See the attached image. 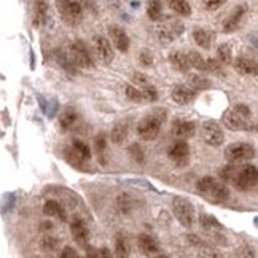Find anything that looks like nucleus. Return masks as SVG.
<instances>
[{"instance_id": "1", "label": "nucleus", "mask_w": 258, "mask_h": 258, "mask_svg": "<svg viewBox=\"0 0 258 258\" xmlns=\"http://www.w3.org/2000/svg\"><path fill=\"white\" fill-rule=\"evenodd\" d=\"M196 188L204 198H207V200L214 203H223L230 198L228 186L225 183L215 180L214 177H203L201 180H198Z\"/></svg>"}, {"instance_id": "2", "label": "nucleus", "mask_w": 258, "mask_h": 258, "mask_svg": "<svg viewBox=\"0 0 258 258\" xmlns=\"http://www.w3.org/2000/svg\"><path fill=\"white\" fill-rule=\"evenodd\" d=\"M164 120H166V112L163 108H156L153 113L142 118L141 123L137 124V134L144 141H153L160 134V129Z\"/></svg>"}, {"instance_id": "3", "label": "nucleus", "mask_w": 258, "mask_h": 258, "mask_svg": "<svg viewBox=\"0 0 258 258\" xmlns=\"http://www.w3.org/2000/svg\"><path fill=\"white\" fill-rule=\"evenodd\" d=\"M233 183L236 188H239L242 191L252 190V188H258V169L252 164H245L237 167V172Z\"/></svg>"}, {"instance_id": "4", "label": "nucleus", "mask_w": 258, "mask_h": 258, "mask_svg": "<svg viewBox=\"0 0 258 258\" xmlns=\"http://www.w3.org/2000/svg\"><path fill=\"white\" fill-rule=\"evenodd\" d=\"M172 211H174V215L177 217V220L180 222L182 226L185 228H191L193 223H195V209L191 203L185 200V198H174L172 201Z\"/></svg>"}, {"instance_id": "5", "label": "nucleus", "mask_w": 258, "mask_h": 258, "mask_svg": "<svg viewBox=\"0 0 258 258\" xmlns=\"http://www.w3.org/2000/svg\"><path fill=\"white\" fill-rule=\"evenodd\" d=\"M56 5H57L59 13H61L62 19L67 24L75 26L82 21L83 10L77 0H56Z\"/></svg>"}, {"instance_id": "6", "label": "nucleus", "mask_w": 258, "mask_h": 258, "mask_svg": "<svg viewBox=\"0 0 258 258\" xmlns=\"http://www.w3.org/2000/svg\"><path fill=\"white\" fill-rule=\"evenodd\" d=\"M255 156V148L250 144L245 142H237L231 144L225 148V158L230 163H241V161H249Z\"/></svg>"}, {"instance_id": "7", "label": "nucleus", "mask_w": 258, "mask_h": 258, "mask_svg": "<svg viewBox=\"0 0 258 258\" xmlns=\"http://www.w3.org/2000/svg\"><path fill=\"white\" fill-rule=\"evenodd\" d=\"M69 56L74 61L77 67H83V69H91L94 66L93 56L89 53V49L85 46L83 42H74L69 48Z\"/></svg>"}, {"instance_id": "8", "label": "nucleus", "mask_w": 258, "mask_h": 258, "mask_svg": "<svg viewBox=\"0 0 258 258\" xmlns=\"http://www.w3.org/2000/svg\"><path fill=\"white\" fill-rule=\"evenodd\" d=\"M223 123L231 131H253V129H256V126L250 123L249 118L241 115L239 112H236L234 108L233 110H228L223 115Z\"/></svg>"}, {"instance_id": "9", "label": "nucleus", "mask_w": 258, "mask_h": 258, "mask_svg": "<svg viewBox=\"0 0 258 258\" xmlns=\"http://www.w3.org/2000/svg\"><path fill=\"white\" fill-rule=\"evenodd\" d=\"M183 32V24L177 19H167L160 27H158V38L164 43H169L180 37Z\"/></svg>"}, {"instance_id": "10", "label": "nucleus", "mask_w": 258, "mask_h": 258, "mask_svg": "<svg viewBox=\"0 0 258 258\" xmlns=\"http://www.w3.org/2000/svg\"><path fill=\"white\" fill-rule=\"evenodd\" d=\"M167 156L175 166H186L188 158H190V147L185 141H175L169 148H167Z\"/></svg>"}, {"instance_id": "11", "label": "nucleus", "mask_w": 258, "mask_h": 258, "mask_svg": "<svg viewBox=\"0 0 258 258\" xmlns=\"http://www.w3.org/2000/svg\"><path fill=\"white\" fill-rule=\"evenodd\" d=\"M203 137L211 147H220L223 144V131L215 121H206L203 124Z\"/></svg>"}, {"instance_id": "12", "label": "nucleus", "mask_w": 258, "mask_h": 258, "mask_svg": "<svg viewBox=\"0 0 258 258\" xmlns=\"http://www.w3.org/2000/svg\"><path fill=\"white\" fill-rule=\"evenodd\" d=\"M196 93L195 89L190 86V85H175L172 88V101L177 102V104H180V105H185V104H190L191 101H195V97H196Z\"/></svg>"}, {"instance_id": "13", "label": "nucleus", "mask_w": 258, "mask_h": 258, "mask_svg": "<svg viewBox=\"0 0 258 258\" xmlns=\"http://www.w3.org/2000/svg\"><path fill=\"white\" fill-rule=\"evenodd\" d=\"M108 34H110V38H112L115 48L120 49L121 53H126L129 49L131 42H129V37L123 29L120 26H110L108 27Z\"/></svg>"}, {"instance_id": "14", "label": "nucleus", "mask_w": 258, "mask_h": 258, "mask_svg": "<svg viewBox=\"0 0 258 258\" xmlns=\"http://www.w3.org/2000/svg\"><path fill=\"white\" fill-rule=\"evenodd\" d=\"M94 45H96V49H97L99 57L102 59V62L110 64V62L113 61V57H115V54H113V48H112L110 42H108L107 38L102 37V35H96V37H94Z\"/></svg>"}, {"instance_id": "15", "label": "nucleus", "mask_w": 258, "mask_h": 258, "mask_svg": "<svg viewBox=\"0 0 258 258\" xmlns=\"http://www.w3.org/2000/svg\"><path fill=\"white\" fill-rule=\"evenodd\" d=\"M247 13V7L245 5H241V7H237L234 12L230 15V18L226 19V21L223 23V31L225 32H234L237 31V29L241 27L242 21H244V16Z\"/></svg>"}, {"instance_id": "16", "label": "nucleus", "mask_w": 258, "mask_h": 258, "mask_svg": "<svg viewBox=\"0 0 258 258\" xmlns=\"http://www.w3.org/2000/svg\"><path fill=\"white\" fill-rule=\"evenodd\" d=\"M172 133H174V136L180 137V139H190L195 136L196 127H195V123H191V121L175 120L172 123Z\"/></svg>"}, {"instance_id": "17", "label": "nucleus", "mask_w": 258, "mask_h": 258, "mask_svg": "<svg viewBox=\"0 0 258 258\" xmlns=\"http://www.w3.org/2000/svg\"><path fill=\"white\" fill-rule=\"evenodd\" d=\"M234 69L242 75H258V62L249 57H237L234 61Z\"/></svg>"}, {"instance_id": "18", "label": "nucleus", "mask_w": 258, "mask_h": 258, "mask_svg": "<svg viewBox=\"0 0 258 258\" xmlns=\"http://www.w3.org/2000/svg\"><path fill=\"white\" fill-rule=\"evenodd\" d=\"M71 233H72V236H74V239L78 242V245H82V247H85L86 244H88V228L85 226V223L82 222V220H74L72 223H71Z\"/></svg>"}, {"instance_id": "19", "label": "nucleus", "mask_w": 258, "mask_h": 258, "mask_svg": "<svg viewBox=\"0 0 258 258\" xmlns=\"http://www.w3.org/2000/svg\"><path fill=\"white\" fill-rule=\"evenodd\" d=\"M137 245H139V250L145 255H152V253H156L160 250V247H158V242L153 239L152 236L148 234H141L137 237Z\"/></svg>"}, {"instance_id": "20", "label": "nucleus", "mask_w": 258, "mask_h": 258, "mask_svg": "<svg viewBox=\"0 0 258 258\" xmlns=\"http://www.w3.org/2000/svg\"><path fill=\"white\" fill-rule=\"evenodd\" d=\"M169 61L171 64L174 66V69H177L178 72H188L191 67V62H190V57H188L185 53L182 51H174L171 56H169Z\"/></svg>"}, {"instance_id": "21", "label": "nucleus", "mask_w": 258, "mask_h": 258, "mask_svg": "<svg viewBox=\"0 0 258 258\" xmlns=\"http://www.w3.org/2000/svg\"><path fill=\"white\" fill-rule=\"evenodd\" d=\"M78 121V113L75 108L69 107L66 108V110L61 113V116H59V126H61L62 131H69V129H72Z\"/></svg>"}, {"instance_id": "22", "label": "nucleus", "mask_w": 258, "mask_h": 258, "mask_svg": "<svg viewBox=\"0 0 258 258\" xmlns=\"http://www.w3.org/2000/svg\"><path fill=\"white\" fill-rule=\"evenodd\" d=\"M193 38H195V42L200 45L201 48L204 49H209L212 42H214V34L209 32V31H206V29H195L193 31Z\"/></svg>"}, {"instance_id": "23", "label": "nucleus", "mask_w": 258, "mask_h": 258, "mask_svg": "<svg viewBox=\"0 0 258 258\" xmlns=\"http://www.w3.org/2000/svg\"><path fill=\"white\" fill-rule=\"evenodd\" d=\"M43 212H45V215H48V217L61 218L62 222L67 218V217H66V211L62 209V206L59 204L57 201H53V200H49V201L45 203V206H43Z\"/></svg>"}, {"instance_id": "24", "label": "nucleus", "mask_w": 258, "mask_h": 258, "mask_svg": "<svg viewBox=\"0 0 258 258\" xmlns=\"http://www.w3.org/2000/svg\"><path fill=\"white\" fill-rule=\"evenodd\" d=\"M129 252H131V247H129L127 237L123 234H116V237H115V255H116V258H127Z\"/></svg>"}, {"instance_id": "25", "label": "nucleus", "mask_w": 258, "mask_h": 258, "mask_svg": "<svg viewBox=\"0 0 258 258\" xmlns=\"http://www.w3.org/2000/svg\"><path fill=\"white\" fill-rule=\"evenodd\" d=\"M46 13H48V5L43 2V0H38V2H35V5H34V19H32L34 26L40 27L46 21Z\"/></svg>"}, {"instance_id": "26", "label": "nucleus", "mask_w": 258, "mask_h": 258, "mask_svg": "<svg viewBox=\"0 0 258 258\" xmlns=\"http://www.w3.org/2000/svg\"><path fill=\"white\" fill-rule=\"evenodd\" d=\"M166 4L169 5L171 10L180 16H190L191 15V7L186 0H166Z\"/></svg>"}, {"instance_id": "27", "label": "nucleus", "mask_w": 258, "mask_h": 258, "mask_svg": "<svg viewBox=\"0 0 258 258\" xmlns=\"http://www.w3.org/2000/svg\"><path fill=\"white\" fill-rule=\"evenodd\" d=\"M147 15L152 21H160L163 15V4L161 0H148L147 2Z\"/></svg>"}, {"instance_id": "28", "label": "nucleus", "mask_w": 258, "mask_h": 258, "mask_svg": "<svg viewBox=\"0 0 258 258\" xmlns=\"http://www.w3.org/2000/svg\"><path fill=\"white\" fill-rule=\"evenodd\" d=\"M72 152L77 155L78 160H82V161H85V160L88 161L89 158H91V150H89V147L82 141H75L72 144Z\"/></svg>"}, {"instance_id": "29", "label": "nucleus", "mask_w": 258, "mask_h": 258, "mask_svg": "<svg viewBox=\"0 0 258 258\" xmlns=\"http://www.w3.org/2000/svg\"><path fill=\"white\" fill-rule=\"evenodd\" d=\"M56 61H57V64H61V67L64 69V71H67L69 74H75L77 71H75V64H74V61L71 59V56H69V53L66 54L64 51H56Z\"/></svg>"}, {"instance_id": "30", "label": "nucleus", "mask_w": 258, "mask_h": 258, "mask_svg": "<svg viewBox=\"0 0 258 258\" xmlns=\"http://www.w3.org/2000/svg\"><path fill=\"white\" fill-rule=\"evenodd\" d=\"M188 85H190L195 91H204V89L211 88V82L201 75H190V78H188Z\"/></svg>"}, {"instance_id": "31", "label": "nucleus", "mask_w": 258, "mask_h": 258, "mask_svg": "<svg viewBox=\"0 0 258 258\" xmlns=\"http://www.w3.org/2000/svg\"><path fill=\"white\" fill-rule=\"evenodd\" d=\"M127 136V126L123 123H118L113 126L112 133H110V139L113 144H121Z\"/></svg>"}, {"instance_id": "32", "label": "nucleus", "mask_w": 258, "mask_h": 258, "mask_svg": "<svg viewBox=\"0 0 258 258\" xmlns=\"http://www.w3.org/2000/svg\"><path fill=\"white\" fill-rule=\"evenodd\" d=\"M217 59L222 64H231L233 62V53H231V46L230 45H220L217 49Z\"/></svg>"}, {"instance_id": "33", "label": "nucleus", "mask_w": 258, "mask_h": 258, "mask_svg": "<svg viewBox=\"0 0 258 258\" xmlns=\"http://www.w3.org/2000/svg\"><path fill=\"white\" fill-rule=\"evenodd\" d=\"M94 147H96V153H97V160L101 164H105V136L104 134H99L94 141Z\"/></svg>"}, {"instance_id": "34", "label": "nucleus", "mask_w": 258, "mask_h": 258, "mask_svg": "<svg viewBox=\"0 0 258 258\" xmlns=\"http://www.w3.org/2000/svg\"><path fill=\"white\" fill-rule=\"evenodd\" d=\"M127 153H129V156H131L133 161H136L139 164H144V161H145V153H144L142 147L139 145V144H131V145H129Z\"/></svg>"}, {"instance_id": "35", "label": "nucleus", "mask_w": 258, "mask_h": 258, "mask_svg": "<svg viewBox=\"0 0 258 258\" xmlns=\"http://www.w3.org/2000/svg\"><path fill=\"white\" fill-rule=\"evenodd\" d=\"M188 57H190L191 67L198 69V71H207V59H204L198 51H190L188 53Z\"/></svg>"}, {"instance_id": "36", "label": "nucleus", "mask_w": 258, "mask_h": 258, "mask_svg": "<svg viewBox=\"0 0 258 258\" xmlns=\"http://www.w3.org/2000/svg\"><path fill=\"white\" fill-rule=\"evenodd\" d=\"M116 206H118V209H120L121 212L127 214L134 207V201H133V198L129 195H120V196H118V200H116Z\"/></svg>"}, {"instance_id": "37", "label": "nucleus", "mask_w": 258, "mask_h": 258, "mask_svg": "<svg viewBox=\"0 0 258 258\" xmlns=\"http://www.w3.org/2000/svg\"><path fill=\"white\" fill-rule=\"evenodd\" d=\"M126 97L129 99V101H133V102H144L145 101L141 89L133 86V85H127L126 86Z\"/></svg>"}, {"instance_id": "38", "label": "nucleus", "mask_w": 258, "mask_h": 258, "mask_svg": "<svg viewBox=\"0 0 258 258\" xmlns=\"http://www.w3.org/2000/svg\"><path fill=\"white\" fill-rule=\"evenodd\" d=\"M86 258H113L110 250L102 247V249H94V247H88Z\"/></svg>"}, {"instance_id": "39", "label": "nucleus", "mask_w": 258, "mask_h": 258, "mask_svg": "<svg viewBox=\"0 0 258 258\" xmlns=\"http://www.w3.org/2000/svg\"><path fill=\"white\" fill-rule=\"evenodd\" d=\"M207 72H211L217 77H223L225 72H223V67H222V62L218 61V59H207Z\"/></svg>"}, {"instance_id": "40", "label": "nucleus", "mask_w": 258, "mask_h": 258, "mask_svg": "<svg viewBox=\"0 0 258 258\" xmlns=\"http://www.w3.org/2000/svg\"><path fill=\"white\" fill-rule=\"evenodd\" d=\"M200 222H201V225L206 228V230H222V225L211 215H201Z\"/></svg>"}, {"instance_id": "41", "label": "nucleus", "mask_w": 258, "mask_h": 258, "mask_svg": "<svg viewBox=\"0 0 258 258\" xmlns=\"http://www.w3.org/2000/svg\"><path fill=\"white\" fill-rule=\"evenodd\" d=\"M142 91V94H144V99L145 101H148V102H155L156 99H158V93H156V89L148 83V85H145V86H142V88H139Z\"/></svg>"}, {"instance_id": "42", "label": "nucleus", "mask_w": 258, "mask_h": 258, "mask_svg": "<svg viewBox=\"0 0 258 258\" xmlns=\"http://www.w3.org/2000/svg\"><path fill=\"white\" fill-rule=\"evenodd\" d=\"M40 247L43 250H54L57 247V239L53 236H45L42 242H40Z\"/></svg>"}, {"instance_id": "43", "label": "nucleus", "mask_w": 258, "mask_h": 258, "mask_svg": "<svg viewBox=\"0 0 258 258\" xmlns=\"http://www.w3.org/2000/svg\"><path fill=\"white\" fill-rule=\"evenodd\" d=\"M203 2H204L206 10H209V12H214V10H218L222 5H225L226 0H203Z\"/></svg>"}, {"instance_id": "44", "label": "nucleus", "mask_w": 258, "mask_h": 258, "mask_svg": "<svg viewBox=\"0 0 258 258\" xmlns=\"http://www.w3.org/2000/svg\"><path fill=\"white\" fill-rule=\"evenodd\" d=\"M139 59H141V64L144 67H148L153 64V54H152V51H148V49H144L141 56H139Z\"/></svg>"}, {"instance_id": "45", "label": "nucleus", "mask_w": 258, "mask_h": 258, "mask_svg": "<svg viewBox=\"0 0 258 258\" xmlns=\"http://www.w3.org/2000/svg\"><path fill=\"white\" fill-rule=\"evenodd\" d=\"M59 258H80V256H78L77 250L72 249V247H64V250L61 252Z\"/></svg>"}, {"instance_id": "46", "label": "nucleus", "mask_w": 258, "mask_h": 258, "mask_svg": "<svg viewBox=\"0 0 258 258\" xmlns=\"http://www.w3.org/2000/svg\"><path fill=\"white\" fill-rule=\"evenodd\" d=\"M133 80H134V83H136L139 88H142V86L148 85V80L145 78V75H142V74H134V75H133Z\"/></svg>"}, {"instance_id": "47", "label": "nucleus", "mask_w": 258, "mask_h": 258, "mask_svg": "<svg viewBox=\"0 0 258 258\" xmlns=\"http://www.w3.org/2000/svg\"><path fill=\"white\" fill-rule=\"evenodd\" d=\"M234 110H236V112H239L241 115H244V116H247V118H250V108L247 107V105H244V104H237V105L234 107Z\"/></svg>"}, {"instance_id": "48", "label": "nucleus", "mask_w": 258, "mask_h": 258, "mask_svg": "<svg viewBox=\"0 0 258 258\" xmlns=\"http://www.w3.org/2000/svg\"><path fill=\"white\" fill-rule=\"evenodd\" d=\"M51 228H53V225L49 223V222H43L42 223V230H51Z\"/></svg>"}, {"instance_id": "49", "label": "nucleus", "mask_w": 258, "mask_h": 258, "mask_svg": "<svg viewBox=\"0 0 258 258\" xmlns=\"http://www.w3.org/2000/svg\"><path fill=\"white\" fill-rule=\"evenodd\" d=\"M252 42H253V45H255V46L258 48V34H256L255 37H252Z\"/></svg>"}, {"instance_id": "50", "label": "nucleus", "mask_w": 258, "mask_h": 258, "mask_svg": "<svg viewBox=\"0 0 258 258\" xmlns=\"http://www.w3.org/2000/svg\"><path fill=\"white\" fill-rule=\"evenodd\" d=\"M155 258H169L167 255H158V256H155Z\"/></svg>"}, {"instance_id": "51", "label": "nucleus", "mask_w": 258, "mask_h": 258, "mask_svg": "<svg viewBox=\"0 0 258 258\" xmlns=\"http://www.w3.org/2000/svg\"><path fill=\"white\" fill-rule=\"evenodd\" d=\"M256 131H258V126H256Z\"/></svg>"}]
</instances>
